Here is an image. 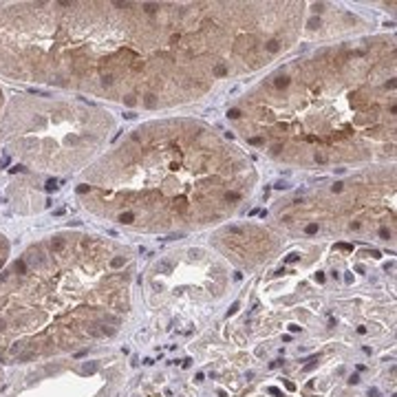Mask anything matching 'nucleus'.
I'll list each match as a JSON object with an SVG mask.
<instances>
[{
  "mask_svg": "<svg viewBox=\"0 0 397 397\" xmlns=\"http://www.w3.org/2000/svg\"><path fill=\"white\" fill-rule=\"evenodd\" d=\"M170 271H172V263L170 260H161L157 265V274H170Z\"/></svg>",
  "mask_w": 397,
  "mask_h": 397,
  "instance_id": "nucleus-1",
  "label": "nucleus"
},
{
  "mask_svg": "<svg viewBox=\"0 0 397 397\" xmlns=\"http://www.w3.org/2000/svg\"><path fill=\"white\" fill-rule=\"evenodd\" d=\"M97 368H99V364H97V362H91V364H84L82 373H84V375H93V373H95Z\"/></svg>",
  "mask_w": 397,
  "mask_h": 397,
  "instance_id": "nucleus-2",
  "label": "nucleus"
},
{
  "mask_svg": "<svg viewBox=\"0 0 397 397\" xmlns=\"http://www.w3.org/2000/svg\"><path fill=\"white\" fill-rule=\"evenodd\" d=\"M265 49H267L269 53H276L278 49H280V42H278V40H269V42L265 44Z\"/></svg>",
  "mask_w": 397,
  "mask_h": 397,
  "instance_id": "nucleus-3",
  "label": "nucleus"
},
{
  "mask_svg": "<svg viewBox=\"0 0 397 397\" xmlns=\"http://www.w3.org/2000/svg\"><path fill=\"white\" fill-rule=\"evenodd\" d=\"M51 250H53V252H62V250H64V241H62V238H53Z\"/></svg>",
  "mask_w": 397,
  "mask_h": 397,
  "instance_id": "nucleus-4",
  "label": "nucleus"
},
{
  "mask_svg": "<svg viewBox=\"0 0 397 397\" xmlns=\"http://www.w3.org/2000/svg\"><path fill=\"white\" fill-rule=\"evenodd\" d=\"M214 75H218V77L227 75V68H225V64H216V66H214Z\"/></svg>",
  "mask_w": 397,
  "mask_h": 397,
  "instance_id": "nucleus-5",
  "label": "nucleus"
},
{
  "mask_svg": "<svg viewBox=\"0 0 397 397\" xmlns=\"http://www.w3.org/2000/svg\"><path fill=\"white\" fill-rule=\"evenodd\" d=\"M274 84H276V88H287V86H289V77H285V75H283V77H278Z\"/></svg>",
  "mask_w": 397,
  "mask_h": 397,
  "instance_id": "nucleus-6",
  "label": "nucleus"
},
{
  "mask_svg": "<svg viewBox=\"0 0 397 397\" xmlns=\"http://www.w3.org/2000/svg\"><path fill=\"white\" fill-rule=\"evenodd\" d=\"M119 221H121V223H133V221H135V214H133V212H124V214L119 216Z\"/></svg>",
  "mask_w": 397,
  "mask_h": 397,
  "instance_id": "nucleus-7",
  "label": "nucleus"
},
{
  "mask_svg": "<svg viewBox=\"0 0 397 397\" xmlns=\"http://www.w3.org/2000/svg\"><path fill=\"white\" fill-rule=\"evenodd\" d=\"M33 357H35V353H33V351H29V353L18 355V362H29V360H33Z\"/></svg>",
  "mask_w": 397,
  "mask_h": 397,
  "instance_id": "nucleus-8",
  "label": "nucleus"
},
{
  "mask_svg": "<svg viewBox=\"0 0 397 397\" xmlns=\"http://www.w3.org/2000/svg\"><path fill=\"white\" fill-rule=\"evenodd\" d=\"M44 188H46V190H49V192H55V190H58V181H55V179H49V181H46V185H44Z\"/></svg>",
  "mask_w": 397,
  "mask_h": 397,
  "instance_id": "nucleus-9",
  "label": "nucleus"
},
{
  "mask_svg": "<svg viewBox=\"0 0 397 397\" xmlns=\"http://www.w3.org/2000/svg\"><path fill=\"white\" fill-rule=\"evenodd\" d=\"M146 106H148V108H155V106H157L155 95H146Z\"/></svg>",
  "mask_w": 397,
  "mask_h": 397,
  "instance_id": "nucleus-10",
  "label": "nucleus"
},
{
  "mask_svg": "<svg viewBox=\"0 0 397 397\" xmlns=\"http://www.w3.org/2000/svg\"><path fill=\"white\" fill-rule=\"evenodd\" d=\"M175 208H177L179 212H185V210H188V205H185V201H183V198H179V201H175Z\"/></svg>",
  "mask_w": 397,
  "mask_h": 397,
  "instance_id": "nucleus-11",
  "label": "nucleus"
},
{
  "mask_svg": "<svg viewBox=\"0 0 397 397\" xmlns=\"http://www.w3.org/2000/svg\"><path fill=\"white\" fill-rule=\"evenodd\" d=\"M99 333H102V335H115V329H110V327L102 325V329H99Z\"/></svg>",
  "mask_w": 397,
  "mask_h": 397,
  "instance_id": "nucleus-12",
  "label": "nucleus"
},
{
  "mask_svg": "<svg viewBox=\"0 0 397 397\" xmlns=\"http://www.w3.org/2000/svg\"><path fill=\"white\" fill-rule=\"evenodd\" d=\"M305 232H307V234H315V232H318V223H309V225L305 227Z\"/></svg>",
  "mask_w": 397,
  "mask_h": 397,
  "instance_id": "nucleus-13",
  "label": "nucleus"
},
{
  "mask_svg": "<svg viewBox=\"0 0 397 397\" xmlns=\"http://www.w3.org/2000/svg\"><path fill=\"white\" fill-rule=\"evenodd\" d=\"M110 265H113V267L117 269V267H121V265H124V258H121V256H115V258L110 260Z\"/></svg>",
  "mask_w": 397,
  "mask_h": 397,
  "instance_id": "nucleus-14",
  "label": "nucleus"
},
{
  "mask_svg": "<svg viewBox=\"0 0 397 397\" xmlns=\"http://www.w3.org/2000/svg\"><path fill=\"white\" fill-rule=\"evenodd\" d=\"M274 188H276V190H287V188H289V183H287V181H276V183H274Z\"/></svg>",
  "mask_w": 397,
  "mask_h": 397,
  "instance_id": "nucleus-15",
  "label": "nucleus"
},
{
  "mask_svg": "<svg viewBox=\"0 0 397 397\" xmlns=\"http://www.w3.org/2000/svg\"><path fill=\"white\" fill-rule=\"evenodd\" d=\"M380 236L388 241V238H390V230H388V227H380Z\"/></svg>",
  "mask_w": 397,
  "mask_h": 397,
  "instance_id": "nucleus-16",
  "label": "nucleus"
},
{
  "mask_svg": "<svg viewBox=\"0 0 397 397\" xmlns=\"http://www.w3.org/2000/svg\"><path fill=\"white\" fill-rule=\"evenodd\" d=\"M320 27V18H311L309 20V29H318Z\"/></svg>",
  "mask_w": 397,
  "mask_h": 397,
  "instance_id": "nucleus-17",
  "label": "nucleus"
},
{
  "mask_svg": "<svg viewBox=\"0 0 397 397\" xmlns=\"http://www.w3.org/2000/svg\"><path fill=\"white\" fill-rule=\"evenodd\" d=\"M225 198H227V201H238L241 194H236V192H227V194H225Z\"/></svg>",
  "mask_w": 397,
  "mask_h": 397,
  "instance_id": "nucleus-18",
  "label": "nucleus"
},
{
  "mask_svg": "<svg viewBox=\"0 0 397 397\" xmlns=\"http://www.w3.org/2000/svg\"><path fill=\"white\" fill-rule=\"evenodd\" d=\"M16 271H20V274H24V271H27V265H24L22 260H18V263H16Z\"/></svg>",
  "mask_w": 397,
  "mask_h": 397,
  "instance_id": "nucleus-19",
  "label": "nucleus"
},
{
  "mask_svg": "<svg viewBox=\"0 0 397 397\" xmlns=\"http://www.w3.org/2000/svg\"><path fill=\"white\" fill-rule=\"evenodd\" d=\"M29 93L31 95H44V97H49V93L46 91H40V88H29Z\"/></svg>",
  "mask_w": 397,
  "mask_h": 397,
  "instance_id": "nucleus-20",
  "label": "nucleus"
},
{
  "mask_svg": "<svg viewBox=\"0 0 397 397\" xmlns=\"http://www.w3.org/2000/svg\"><path fill=\"white\" fill-rule=\"evenodd\" d=\"M91 190V185H86V183H82V185H77V194H86Z\"/></svg>",
  "mask_w": 397,
  "mask_h": 397,
  "instance_id": "nucleus-21",
  "label": "nucleus"
},
{
  "mask_svg": "<svg viewBox=\"0 0 397 397\" xmlns=\"http://www.w3.org/2000/svg\"><path fill=\"white\" fill-rule=\"evenodd\" d=\"M238 309H241V305H238V302H234V305L230 307V311H227V318H230V315H234V313H236Z\"/></svg>",
  "mask_w": 397,
  "mask_h": 397,
  "instance_id": "nucleus-22",
  "label": "nucleus"
},
{
  "mask_svg": "<svg viewBox=\"0 0 397 397\" xmlns=\"http://www.w3.org/2000/svg\"><path fill=\"white\" fill-rule=\"evenodd\" d=\"M335 247H338V250H346V252H349V250H353V245H349V243H338Z\"/></svg>",
  "mask_w": 397,
  "mask_h": 397,
  "instance_id": "nucleus-23",
  "label": "nucleus"
},
{
  "mask_svg": "<svg viewBox=\"0 0 397 397\" xmlns=\"http://www.w3.org/2000/svg\"><path fill=\"white\" fill-rule=\"evenodd\" d=\"M102 84H104V86H110V84H113V75H104V77H102Z\"/></svg>",
  "mask_w": 397,
  "mask_h": 397,
  "instance_id": "nucleus-24",
  "label": "nucleus"
},
{
  "mask_svg": "<svg viewBox=\"0 0 397 397\" xmlns=\"http://www.w3.org/2000/svg\"><path fill=\"white\" fill-rule=\"evenodd\" d=\"M227 115H230L232 119H238V117H241V110H238V108H232V110H230Z\"/></svg>",
  "mask_w": 397,
  "mask_h": 397,
  "instance_id": "nucleus-25",
  "label": "nucleus"
},
{
  "mask_svg": "<svg viewBox=\"0 0 397 397\" xmlns=\"http://www.w3.org/2000/svg\"><path fill=\"white\" fill-rule=\"evenodd\" d=\"M250 143L252 146H260L263 143V137H250Z\"/></svg>",
  "mask_w": 397,
  "mask_h": 397,
  "instance_id": "nucleus-26",
  "label": "nucleus"
},
{
  "mask_svg": "<svg viewBox=\"0 0 397 397\" xmlns=\"http://www.w3.org/2000/svg\"><path fill=\"white\" fill-rule=\"evenodd\" d=\"M267 390H269V393H271V395H276V397H283V393H280V390H278V388H276V386H269V388H267Z\"/></svg>",
  "mask_w": 397,
  "mask_h": 397,
  "instance_id": "nucleus-27",
  "label": "nucleus"
},
{
  "mask_svg": "<svg viewBox=\"0 0 397 397\" xmlns=\"http://www.w3.org/2000/svg\"><path fill=\"white\" fill-rule=\"evenodd\" d=\"M368 397H382V393L377 388H368Z\"/></svg>",
  "mask_w": 397,
  "mask_h": 397,
  "instance_id": "nucleus-28",
  "label": "nucleus"
},
{
  "mask_svg": "<svg viewBox=\"0 0 397 397\" xmlns=\"http://www.w3.org/2000/svg\"><path fill=\"white\" fill-rule=\"evenodd\" d=\"M349 384H360V375H357V373H353V375L349 377Z\"/></svg>",
  "mask_w": 397,
  "mask_h": 397,
  "instance_id": "nucleus-29",
  "label": "nucleus"
},
{
  "mask_svg": "<svg viewBox=\"0 0 397 397\" xmlns=\"http://www.w3.org/2000/svg\"><path fill=\"white\" fill-rule=\"evenodd\" d=\"M315 161H318V163H325V161H327V157L322 155V152H315Z\"/></svg>",
  "mask_w": 397,
  "mask_h": 397,
  "instance_id": "nucleus-30",
  "label": "nucleus"
},
{
  "mask_svg": "<svg viewBox=\"0 0 397 397\" xmlns=\"http://www.w3.org/2000/svg\"><path fill=\"white\" fill-rule=\"evenodd\" d=\"M9 172H27L24 166H16V168H9Z\"/></svg>",
  "mask_w": 397,
  "mask_h": 397,
  "instance_id": "nucleus-31",
  "label": "nucleus"
},
{
  "mask_svg": "<svg viewBox=\"0 0 397 397\" xmlns=\"http://www.w3.org/2000/svg\"><path fill=\"white\" fill-rule=\"evenodd\" d=\"M298 258H300V254H289V256H287V263H296Z\"/></svg>",
  "mask_w": 397,
  "mask_h": 397,
  "instance_id": "nucleus-32",
  "label": "nucleus"
},
{
  "mask_svg": "<svg viewBox=\"0 0 397 397\" xmlns=\"http://www.w3.org/2000/svg\"><path fill=\"white\" fill-rule=\"evenodd\" d=\"M124 102H126L128 106H135V97H133V95H128V97H124Z\"/></svg>",
  "mask_w": 397,
  "mask_h": 397,
  "instance_id": "nucleus-33",
  "label": "nucleus"
},
{
  "mask_svg": "<svg viewBox=\"0 0 397 397\" xmlns=\"http://www.w3.org/2000/svg\"><path fill=\"white\" fill-rule=\"evenodd\" d=\"M342 188H344V183H340V181H338L335 185H331V190H333V192H342Z\"/></svg>",
  "mask_w": 397,
  "mask_h": 397,
  "instance_id": "nucleus-34",
  "label": "nucleus"
},
{
  "mask_svg": "<svg viewBox=\"0 0 397 397\" xmlns=\"http://www.w3.org/2000/svg\"><path fill=\"white\" fill-rule=\"evenodd\" d=\"M146 11H148V13H155V11H157V5H152V2L146 5Z\"/></svg>",
  "mask_w": 397,
  "mask_h": 397,
  "instance_id": "nucleus-35",
  "label": "nucleus"
},
{
  "mask_svg": "<svg viewBox=\"0 0 397 397\" xmlns=\"http://www.w3.org/2000/svg\"><path fill=\"white\" fill-rule=\"evenodd\" d=\"M7 163H9V155H5V157H2V159H0V168H5V166H7Z\"/></svg>",
  "mask_w": 397,
  "mask_h": 397,
  "instance_id": "nucleus-36",
  "label": "nucleus"
},
{
  "mask_svg": "<svg viewBox=\"0 0 397 397\" xmlns=\"http://www.w3.org/2000/svg\"><path fill=\"white\" fill-rule=\"evenodd\" d=\"M285 386H287L289 390H296V384H293V382H289V380H285Z\"/></svg>",
  "mask_w": 397,
  "mask_h": 397,
  "instance_id": "nucleus-37",
  "label": "nucleus"
},
{
  "mask_svg": "<svg viewBox=\"0 0 397 397\" xmlns=\"http://www.w3.org/2000/svg\"><path fill=\"white\" fill-rule=\"evenodd\" d=\"M315 280H318V283H325V274H322V271H318V274H315Z\"/></svg>",
  "mask_w": 397,
  "mask_h": 397,
  "instance_id": "nucleus-38",
  "label": "nucleus"
},
{
  "mask_svg": "<svg viewBox=\"0 0 397 397\" xmlns=\"http://www.w3.org/2000/svg\"><path fill=\"white\" fill-rule=\"evenodd\" d=\"M124 117H126V119H135V117H137V115H135V113H133V110H128V113H124Z\"/></svg>",
  "mask_w": 397,
  "mask_h": 397,
  "instance_id": "nucleus-39",
  "label": "nucleus"
},
{
  "mask_svg": "<svg viewBox=\"0 0 397 397\" xmlns=\"http://www.w3.org/2000/svg\"><path fill=\"white\" fill-rule=\"evenodd\" d=\"M289 331H291V333H298V331H300V327H298V325H289Z\"/></svg>",
  "mask_w": 397,
  "mask_h": 397,
  "instance_id": "nucleus-40",
  "label": "nucleus"
},
{
  "mask_svg": "<svg viewBox=\"0 0 397 397\" xmlns=\"http://www.w3.org/2000/svg\"><path fill=\"white\" fill-rule=\"evenodd\" d=\"M230 232H232V234H238V236L243 234V230H241V227H230Z\"/></svg>",
  "mask_w": 397,
  "mask_h": 397,
  "instance_id": "nucleus-41",
  "label": "nucleus"
},
{
  "mask_svg": "<svg viewBox=\"0 0 397 397\" xmlns=\"http://www.w3.org/2000/svg\"><path fill=\"white\" fill-rule=\"evenodd\" d=\"M2 329H5V322H0V331H2Z\"/></svg>",
  "mask_w": 397,
  "mask_h": 397,
  "instance_id": "nucleus-42",
  "label": "nucleus"
},
{
  "mask_svg": "<svg viewBox=\"0 0 397 397\" xmlns=\"http://www.w3.org/2000/svg\"><path fill=\"white\" fill-rule=\"evenodd\" d=\"M0 265H2V260H0Z\"/></svg>",
  "mask_w": 397,
  "mask_h": 397,
  "instance_id": "nucleus-43",
  "label": "nucleus"
},
{
  "mask_svg": "<svg viewBox=\"0 0 397 397\" xmlns=\"http://www.w3.org/2000/svg\"><path fill=\"white\" fill-rule=\"evenodd\" d=\"M309 397H313V395H309Z\"/></svg>",
  "mask_w": 397,
  "mask_h": 397,
  "instance_id": "nucleus-44",
  "label": "nucleus"
}]
</instances>
